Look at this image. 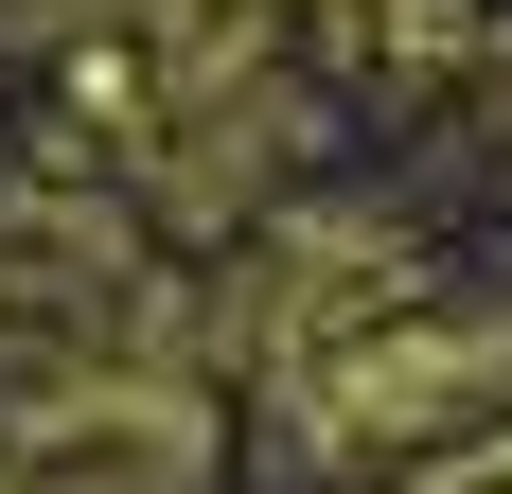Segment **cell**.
<instances>
[{"mask_svg": "<svg viewBox=\"0 0 512 494\" xmlns=\"http://www.w3.org/2000/svg\"><path fill=\"white\" fill-rule=\"evenodd\" d=\"M442 494H512V442H495V459H460V477H442Z\"/></svg>", "mask_w": 512, "mask_h": 494, "instance_id": "cell-1", "label": "cell"}]
</instances>
